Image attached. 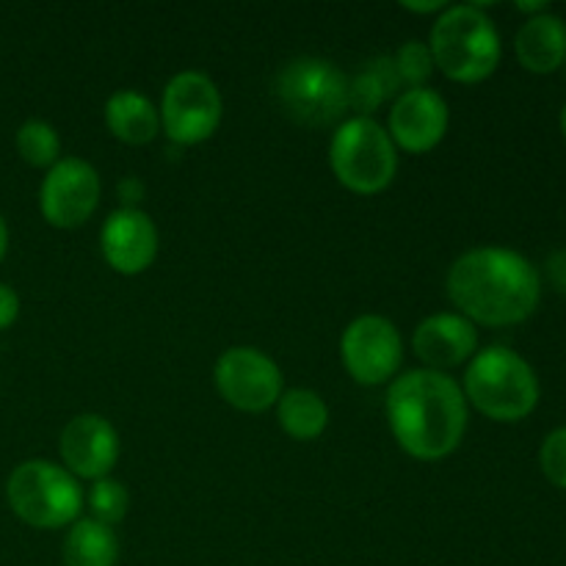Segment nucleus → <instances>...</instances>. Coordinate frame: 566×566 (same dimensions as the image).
<instances>
[{"mask_svg":"<svg viewBox=\"0 0 566 566\" xmlns=\"http://www.w3.org/2000/svg\"><path fill=\"white\" fill-rule=\"evenodd\" d=\"M387 420L398 446L420 462L446 459L468 431V398L440 370H409L387 390Z\"/></svg>","mask_w":566,"mask_h":566,"instance_id":"obj_1","label":"nucleus"},{"mask_svg":"<svg viewBox=\"0 0 566 566\" xmlns=\"http://www.w3.org/2000/svg\"><path fill=\"white\" fill-rule=\"evenodd\" d=\"M448 296L473 324L512 326L528 318L542 296L539 274L520 252L481 247L464 252L448 271Z\"/></svg>","mask_w":566,"mask_h":566,"instance_id":"obj_2","label":"nucleus"},{"mask_svg":"<svg viewBox=\"0 0 566 566\" xmlns=\"http://www.w3.org/2000/svg\"><path fill=\"white\" fill-rule=\"evenodd\" d=\"M434 66L457 83H481L501 64L497 28L479 6H448L429 36Z\"/></svg>","mask_w":566,"mask_h":566,"instance_id":"obj_3","label":"nucleus"},{"mask_svg":"<svg viewBox=\"0 0 566 566\" xmlns=\"http://www.w3.org/2000/svg\"><path fill=\"white\" fill-rule=\"evenodd\" d=\"M462 392L490 420L514 423L528 418L539 403V379L512 348L490 346L470 359Z\"/></svg>","mask_w":566,"mask_h":566,"instance_id":"obj_4","label":"nucleus"},{"mask_svg":"<svg viewBox=\"0 0 566 566\" xmlns=\"http://www.w3.org/2000/svg\"><path fill=\"white\" fill-rule=\"evenodd\" d=\"M9 506L25 525L55 531L81 520L83 492L75 475L48 459L17 464L6 484Z\"/></svg>","mask_w":566,"mask_h":566,"instance_id":"obj_5","label":"nucleus"},{"mask_svg":"<svg viewBox=\"0 0 566 566\" xmlns=\"http://www.w3.org/2000/svg\"><path fill=\"white\" fill-rule=\"evenodd\" d=\"M329 164L340 186L370 197L396 180L398 149L390 133L370 116H354L332 136Z\"/></svg>","mask_w":566,"mask_h":566,"instance_id":"obj_6","label":"nucleus"},{"mask_svg":"<svg viewBox=\"0 0 566 566\" xmlns=\"http://www.w3.org/2000/svg\"><path fill=\"white\" fill-rule=\"evenodd\" d=\"M276 97L291 119L329 127L348 108V81L332 61L296 59L276 75Z\"/></svg>","mask_w":566,"mask_h":566,"instance_id":"obj_7","label":"nucleus"},{"mask_svg":"<svg viewBox=\"0 0 566 566\" xmlns=\"http://www.w3.org/2000/svg\"><path fill=\"white\" fill-rule=\"evenodd\" d=\"M160 127L182 147L202 144L219 130L224 103L221 92L205 72H180L171 77L160 99Z\"/></svg>","mask_w":566,"mask_h":566,"instance_id":"obj_8","label":"nucleus"},{"mask_svg":"<svg viewBox=\"0 0 566 566\" xmlns=\"http://www.w3.org/2000/svg\"><path fill=\"white\" fill-rule=\"evenodd\" d=\"M219 396L238 412L258 415L276 407L282 396V370L265 352L252 346H232L213 368Z\"/></svg>","mask_w":566,"mask_h":566,"instance_id":"obj_9","label":"nucleus"},{"mask_svg":"<svg viewBox=\"0 0 566 566\" xmlns=\"http://www.w3.org/2000/svg\"><path fill=\"white\" fill-rule=\"evenodd\" d=\"M340 359L357 385H387L403 359V343L396 324L385 315H359L343 332Z\"/></svg>","mask_w":566,"mask_h":566,"instance_id":"obj_10","label":"nucleus"},{"mask_svg":"<svg viewBox=\"0 0 566 566\" xmlns=\"http://www.w3.org/2000/svg\"><path fill=\"white\" fill-rule=\"evenodd\" d=\"M103 193L97 169L81 158H61L39 188L44 221L59 230H77L94 216Z\"/></svg>","mask_w":566,"mask_h":566,"instance_id":"obj_11","label":"nucleus"},{"mask_svg":"<svg viewBox=\"0 0 566 566\" xmlns=\"http://www.w3.org/2000/svg\"><path fill=\"white\" fill-rule=\"evenodd\" d=\"M59 453L75 479H108L119 462V434L103 415H77L61 431Z\"/></svg>","mask_w":566,"mask_h":566,"instance_id":"obj_12","label":"nucleus"},{"mask_svg":"<svg viewBox=\"0 0 566 566\" xmlns=\"http://www.w3.org/2000/svg\"><path fill=\"white\" fill-rule=\"evenodd\" d=\"M390 138L403 153L423 155L431 153L446 138L448 103L434 88H407L396 97L390 111Z\"/></svg>","mask_w":566,"mask_h":566,"instance_id":"obj_13","label":"nucleus"},{"mask_svg":"<svg viewBox=\"0 0 566 566\" xmlns=\"http://www.w3.org/2000/svg\"><path fill=\"white\" fill-rule=\"evenodd\" d=\"M103 258L116 274H144L158 258V230L155 221L138 208H119L105 219L99 232Z\"/></svg>","mask_w":566,"mask_h":566,"instance_id":"obj_14","label":"nucleus"},{"mask_svg":"<svg viewBox=\"0 0 566 566\" xmlns=\"http://www.w3.org/2000/svg\"><path fill=\"white\" fill-rule=\"evenodd\" d=\"M412 348L429 370L446 374L448 368L464 365L479 352V332L473 321L459 313H437L429 315L423 324L415 329Z\"/></svg>","mask_w":566,"mask_h":566,"instance_id":"obj_15","label":"nucleus"},{"mask_svg":"<svg viewBox=\"0 0 566 566\" xmlns=\"http://www.w3.org/2000/svg\"><path fill=\"white\" fill-rule=\"evenodd\" d=\"M517 59L520 64L536 75L556 72L566 59V25L562 17L536 14L525 20L517 33Z\"/></svg>","mask_w":566,"mask_h":566,"instance_id":"obj_16","label":"nucleus"},{"mask_svg":"<svg viewBox=\"0 0 566 566\" xmlns=\"http://www.w3.org/2000/svg\"><path fill=\"white\" fill-rule=\"evenodd\" d=\"M105 125L122 144L144 147L158 136L160 114L153 99L144 97L142 92L122 88V92L111 94L108 103H105Z\"/></svg>","mask_w":566,"mask_h":566,"instance_id":"obj_17","label":"nucleus"},{"mask_svg":"<svg viewBox=\"0 0 566 566\" xmlns=\"http://www.w3.org/2000/svg\"><path fill=\"white\" fill-rule=\"evenodd\" d=\"M276 420H280L282 431L293 440H318L329 426V407L324 398L307 387H296V390H285L276 401Z\"/></svg>","mask_w":566,"mask_h":566,"instance_id":"obj_18","label":"nucleus"},{"mask_svg":"<svg viewBox=\"0 0 566 566\" xmlns=\"http://www.w3.org/2000/svg\"><path fill=\"white\" fill-rule=\"evenodd\" d=\"M116 562H119V539L114 528L92 517L72 523L64 542L66 566H116Z\"/></svg>","mask_w":566,"mask_h":566,"instance_id":"obj_19","label":"nucleus"},{"mask_svg":"<svg viewBox=\"0 0 566 566\" xmlns=\"http://www.w3.org/2000/svg\"><path fill=\"white\" fill-rule=\"evenodd\" d=\"M401 88V77L392 64V55H381V59L365 64V70L348 83V108L357 111L359 116H370L387 99L398 97Z\"/></svg>","mask_w":566,"mask_h":566,"instance_id":"obj_20","label":"nucleus"},{"mask_svg":"<svg viewBox=\"0 0 566 566\" xmlns=\"http://www.w3.org/2000/svg\"><path fill=\"white\" fill-rule=\"evenodd\" d=\"M17 153L33 169H53L61 160V142L59 133L50 122L44 119H28L17 130Z\"/></svg>","mask_w":566,"mask_h":566,"instance_id":"obj_21","label":"nucleus"},{"mask_svg":"<svg viewBox=\"0 0 566 566\" xmlns=\"http://www.w3.org/2000/svg\"><path fill=\"white\" fill-rule=\"evenodd\" d=\"M88 509H92V520L114 528V525H119L127 517L130 495H127L122 481L108 475V479H99L92 484V490H88Z\"/></svg>","mask_w":566,"mask_h":566,"instance_id":"obj_22","label":"nucleus"},{"mask_svg":"<svg viewBox=\"0 0 566 566\" xmlns=\"http://www.w3.org/2000/svg\"><path fill=\"white\" fill-rule=\"evenodd\" d=\"M392 64H396L398 77H401L403 92L407 88H426V81L434 72V59H431L429 44L423 42L401 44V50L392 55Z\"/></svg>","mask_w":566,"mask_h":566,"instance_id":"obj_23","label":"nucleus"},{"mask_svg":"<svg viewBox=\"0 0 566 566\" xmlns=\"http://www.w3.org/2000/svg\"><path fill=\"white\" fill-rule=\"evenodd\" d=\"M539 459L547 479L566 490V429H556L553 434H547Z\"/></svg>","mask_w":566,"mask_h":566,"instance_id":"obj_24","label":"nucleus"},{"mask_svg":"<svg viewBox=\"0 0 566 566\" xmlns=\"http://www.w3.org/2000/svg\"><path fill=\"white\" fill-rule=\"evenodd\" d=\"M17 315H20V296L9 285L0 282V332L9 329L17 321Z\"/></svg>","mask_w":566,"mask_h":566,"instance_id":"obj_25","label":"nucleus"},{"mask_svg":"<svg viewBox=\"0 0 566 566\" xmlns=\"http://www.w3.org/2000/svg\"><path fill=\"white\" fill-rule=\"evenodd\" d=\"M116 191H119V199L125 202V208H136L144 199V182L138 180V177H125Z\"/></svg>","mask_w":566,"mask_h":566,"instance_id":"obj_26","label":"nucleus"},{"mask_svg":"<svg viewBox=\"0 0 566 566\" xmlns=\"http://www.w3.org/2000/svg\"><path fill=\"white\" fill-rule=\"evenodd\" d=\"M547 271H551V280L558 291L566 293V252H556L547 260Z\"/></svg>","mask_w":566,"mask_h":566,"instance_id":"obj_27","label":"nucleus"},{"mask_svg":"<svg viewBox=\"0 0 566 566\" xmlns=\"http://www.w3.org/2000/svg\"><path fill=\"white\" fill-rule=\"evenodd\" d=\"M403 9L412 11V14H442L448 9V3H442V0H431V3H403Z\"/></svg>","mask_w":566,"mask_h":566,"instance_id":"obj_28","label":"nucleus"},{"mask_svg":"<svg viewBox=\"0 0 566 566\" xmlns=\"http://www.w3.org/2000/svg\"><path fill=\"white\" fill-rule=\"evenodd\" d=\"M6 252H9V227H6V219L0 216V263H3Z\"/></svg>","mask_w":566,"mask_h":566,"instance_id":"obj_29","label":"nucleus"},{"mask_svg":"<svg viewBox=\"0 0 566 566\" xmlns=\"http://www.w3.org/2000/svg\"><path fill=\"white\" fill-rule=\"evenodd\" d=\"M562 130H564V136H566V105H564V111H562Z\"/></svg>","mask_w":566,"mask_h":566,"instance_id":"obj_30","label":"nucleus"}]
</instances>
